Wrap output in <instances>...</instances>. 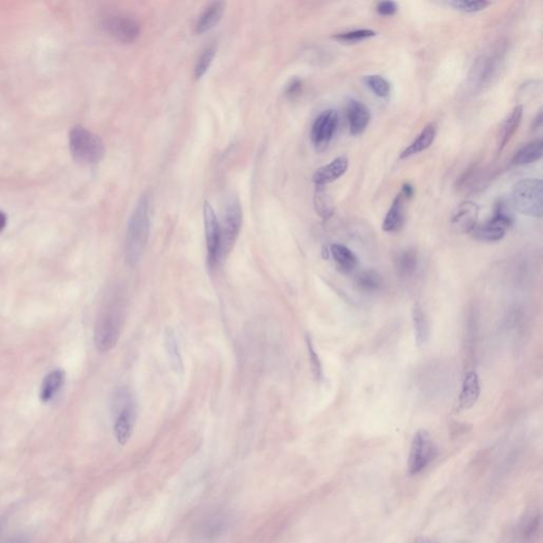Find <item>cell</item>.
<instances>
[{
	"instance_id": "cell-1",
	"label": "cell",
	"mask_w": 543,
	"mask_h": 543,
	"mask_svg": "<svg viewBox=\"0 0 543 543\" xmlns=\"http://www.w3.org/2000/svg\"><path fill=\"white\" fill-rule=\"evenodd\" d=\"M151 225V201L148 193L140 197L137 204L131 214L126 228L124 255L130 267L140 263L149 239Z\"/></svg>"
},
{
	"instance_id": "cell-2",
	"label": "cell",
	"mask_w": 543,
	"mask_h": 543,
	"mask_svg": "<svg viewBox=\"0 0 543 543\" xmlns=\"http://www.w3.org/2000/svg\"><path fill=\"white\" fill-rule=\"evenodd\" d=\"M112 416L117 441L126 445L130 441L136 421V406L130 390L118 388L113 395Z\"/></svg>"
},
{
	"instance_id": "cell-3",
	"label": "cell",
	"mask_w": 543,
	"mask_h": 543,
	"mask_svg": "<svg viewBox=\"0 0 543 543\" xmlns=\"http://www.w3.org/2000/svg\"><path fill=\"white\" fill-rule=\"evenodd\" d=\"M122 320L121 308L115 302L101 312L93 333V342L99 353H109L116 346L122 329Z\"/></svg>"
},
{
	"instance_id": "cell-4",
	"label": "cell",
	"mask_w": 543,
	"mask_h": 543,
	"mask_svg": "<svg viewBox=\"0 0 543 543\" xmlns=\"http://www.w3.org/2000/svg\"><path fill=\"white\" fill-rule=\"evenodd\" d=\"M242 225V208L239 199L234 193L226 197L221 226L220 259L228 257L237 241Z\"/></svg>"
},
{
	"instance_id": "cell-5",
	"label": "cell",
	"mask_w": 543,
	"mask_h": 543,
	"mask_svg": "<svg viewBox=\"0 0 543 543\" xmlns=\"http://www.w3.org/2000/svg\"><path fill=\"white\" fill-rule=\"evenodd\" d=\"M542 181L527 179L513 188V205L518 212L533 218H541L543 212Z\"/></svg>"
},
{
	"instance_id": "cell-6",
	"label": "cell",
	"mask_w": 543,
	"mask_h": 543,
	"mask_svg": "<svg viewBox=\"0 0 543 543\" xmlns=\"http://www.w3.org/2000/svg\"><path fill=\"white\" fill-rule=\"evenodd\" d=\"M69 146L72 155L82 163H98L104 155V146L100 137L82 126L70 131Z\"/></svg>"
},
{
	"instance_id": "cell-7",
	"label": "cell",
	"mask_w": 543,
	"mask_h": 543,
	"mask_svg": "<svg viewBox=\"0 0 543 543\" xmlns=\"http://www.w3.org/2000/svg\"><path fill=\"white\" fill-rule=\"evenodd\" d=\"M435 447L427 430H418L412 441L409 458V472L411 476L421 474L434 458Z\"/></svg>"
},
{
	"instance_id": "cell-8",
	"label": "cell",
	"mask_w": 543,
	"mask_h": 543,
	"mask_svg": "<svg viewBox=\"0 0 543 543\" xmlns=\"http://www.w3.org/2000/svg\"><path fill=\"white\" fill-rule=\"evenodd\" d=\"M339 126V115L335 109H326L318 115L312 124L310 137L318 151H324L335 137Z\"/></svg>"
},
{
	"instance_id": "cell-9",
	"label": "cell",
	"mask_w": 543,
	"mask_h": 543,
	"mask_svg": "<svg viewBox=\"0 0 543 543\" xmlns=\"http://www.w3.org/2000/svg\"><path fill=\"white\" fill-rule=\"evenodd\" d=\"M204 226L208 263L214 267L221 261V226L214 208L208 202L204 204Z\"/></svg>"
},
{
	"instance_id": "cell-10",
	"label": "cell",
	"mask_w": 543,
	"mask_h": 543,
	"mask_svg": "<svg viewBox=\"0 0 543 543\" xmlns=\"http://www.w3.org/2000/svg\"><path fill=\"white\" fill-rule=\"evenodd\" d=\"M105 31L123 44H132L140 34L137 21L123 15H111L103 23Z\"/></svg>"
},
{
	"instance_id": "cell-11",
	"label": "cell",
	"mask_w": 543,
	"mask_h": 543,
	"mask_svg": "<svg viewBox=\"0 0 543 543\" xmlns=\"http://www.w3.org/2000/svg\"><path fill=\"white\" fill-rule=\"evenodd\" d=\"M497 67L498 63L495 58L482 56L476 58L468 76L469 86L472 91H482L485 86L489 85L497 72Z\"/></svg>"
},
{
	"instance_id": "cell-12",
	"label": "cell",
	"mask_w": 543,
	"mask_h": 543,
	"mask_svg": "<svg viewBox=\"0 0 543 543\" xmlns=\"http://www.w3.org/2000/svg\"><path fill=\"white\" fill-rule=\"evenodd\" d=\"M480 207L474 202H463L455 208L451 223L458 232L472 234L478 225Z\"/></svg>"
},
{
	"instance_id": "cell-13",
	"label": "cell",
	"mask_w": 543,
	"mask_h": 543,
	"mask_svg": "<svg viewBox=\"0 0 543 543\" xmlns=\"http://www.w3.org/2000/svg\"><path fill=\"white\" fill-rule=\"evenodd\" d=\"M230 527V516L224 511H214L208 513L201 523V536L212 540L226 533Z\"/></svg>"
},
{
	"instance_id": "cell-14",
	"label": "cell",
	"mask_w": 543,
	"mask_h": 543,
	"mask_svg": "<svg viewBox=\"0 0 543 543\" xmlns=\"http://www.w3.org/2000/svg\"><path fill=\"white\" fill-rule=\"evenodd\" d=\"M348 169V158L340 156L328 165L320 167L313 175V183L316 186H324L339 179Z\"/></svg>"
},
{
	"instance_id": "cell-15",
	"label": "cell",
	"mask_w": 543,
	"mask_h": 543,
	"mask_svg": "<svg viewBox=\"0 0 543 543\" xmlns=\"http://www.w3.org/2000/svg\"><path fill=\"white\" fill-rule=\"evenodd\" d=\"M347 120L349 131L353 136L362 134L370 121V112L368 107L357 100H349L347 105Z\"/></svg>"
},
{
	"instance_id": "cell-16",
	"label": "cell",
	"mask_w": 543,
	"mask_h": 543,
	"mask_svg": "<svg viewBox=\"0 0 543 543\" xmlns=\"http://www.w3.org/2000/svg\"><path fill=\"white\" fill-rule=\"evenodd\" d=\"M66 374L63 369H54L43 379L40 388V400L47 404L54 401L65 384Z\"/></svg>"
},
{
	"instance_id": "cell-17",
	"label": "cell",
	"mask_w": 543,
	"mask_h": 543,
	"mask_svg": "<svg viewBox=\"0 0 543 543\" xmlns=\"http://www.w3.org/2000/svg\"><path fill=\"white\" fill-rule=\"evenodd\" d=\"M480 395V378L476 372H468L463 381L462 390L458 398L461 410H468L478 402Z\"/></svg>"
},
{
	"instance_id": "cell-18",
	"label": "cell",
	"mask_w": 543,
	"mask_h": 543,
	"mask_svg": "<svg viewBox=\"0 0 543 543\" xmlns=\"http://www.w3.org/2000/svg\"><path fill=\"white\" fill-rule=\"evenodd\" d=\"M522 117L523 107L517 105L511 114L509 115V118L504 121L501 129H500L499 135H498V153H501L504 148L511 142V138L515 136L516 133L519 130L521 122H522Z\"/></svg>"
},
{
	"instance_id": "cell-19",
	"label": "cell",
	"mask_w": 543,
	"mask_h": 543,
	"mask_svg": "<svg viewBox=\"0 0 543 543\" xmlns=\"http://www.w3.org/2000/svg\"><path fill=\"white\" fill-rule=\"evenodd\" d=\"M330 254L337 269L344 274H351L359 265V259L349 247L344 244L335 243L330 246Z\"/></svg>"
},
{
	"instance_id": "cell-20",
	"label": "cell",
	"mask_w": 543,
	"mask_h": 543,
	"mask_svg": "<svg viewBox=\"0 0 543 543\" xmlns=\"http://www.w3.org/2000/svg\"><path fill=\"white\" fill-rule=\"evenodd\" d=\"M412 322H413L414 335L418 346L427 345L430 339V323L427 313L419 302H415L412 309Z\"/></svg>"
},
{
	"instance_id": "cell-21",
	"label": "cell",
	"mask_w": 543,
	"mask_h": 543,
	"mask_svg": "<svg viewBox=\"0 0 543 543\" xmlns=\"http://www.w3.org/2000/svg\"><path fill=\"white\" fill-rule=\"evenodd\" d=\"M224 10H225V3H224L214 1V3H210L197 19V25H195L197 33L202 34V33L212 30L223 16Z\"/></svg>"
},
{
	"instance_id": "cell-22",
	"label": "cell",
	"mask_w": 543,
	"mask_h": 543,
	"mask_svg": "<svg viewBox=\"0 0 543 543\" xmlns=\"http://www.w3.org/2000/svg\"><path fill=\"white\" fill-rule=\"evenodd\" d=\"M404 220V197L399 193L392 201L384 218L382 230L386 232H395L401 228Z\"/></svg>"
},
{
	"instance_id": "cell-23",
	"label": "cell",
	"mask_w": 543,
	"mask_h": 543,
	"mask_svg": "<svg viewBox=\"0 0 543 543\" xmlns=\"http://www.w3.org/2000/svg\"><path fill=\"white\" fill-rule=\"evenodd\" d=\"M435 137H436V128L434 124H428L421 134L410 144L403 152H402L400 158L406 159V158L411 157L415 154L421 153V152L425 151L428 148L431 146V144L434 142Z\"/></svg>"
},
{
	"instance_id": "cell-24",
	"label": "cell",
	"mask_w": 543,
	"mask_h": 543,
	"mask_svg": "<svg viewBox=\"0 0 543 543\" xmlns=\"http://www.w3.org/2000/svg\"><path fill=\"white\" fill-rule=\"evenodd\" d=\"M543 142L542 140H535L522 146L511 160L516 166H525L536 163L542 157Z\"/></svg>"
},
{
	"instance_id": "cell-25",
	"label": "cell",
	"mask_w": 543,
	"mask_h": 543,
	"mask_svg": "<svg viewBox=\"0 0 543 543\" xmlns=\"http://www.w3.org/2000/svg\"><path fill=\"white\" fill-rule=\"evenodd\" d=\"M395 265L398 274L404 278L411 277L418 265L417 253L414 250H404L395 258Z\"/></svg>"
},
{
	"instance_id": "cell-26",
	"label": "cell",
	"mask_w": 543,
	"mask_h": 543,
	"mask_svg": "<svg viewBox=\"0 0 543 543\" xmlns=\"http://www.w3.org/2000/svg\"><path fill=\"white\" fill-rule=\"evenodd\" d=\"M472 234L476 240L491 243V242L501 241L506 234V230L488 220L482 225H476Z\"/></svg>"
},
{
	"instance_id": "cell-27",
	"label": "cell",
	"mask_w": 543,
	"mask_h": 543,
	"mask_svg": "<svg viewBox=\"0 0 543 543\" xmlns=\"http://www.w3.org/2000/svg\"><path fill=\"white\" fill-rule=\"evenodd\" d=\"M490 221L497 225L505 228L506 230L511 228L515 222V216H513V209L507 201L500 199L496 202L495 212H494V216L490 219Z\"/></svg>"
},
{
	"instance_id": "cell-28",
	"label": "cell",
	"mask_w": 543,
	"mask_h": 543,
	"mask_svg": "<svg viewBox=\"0 0 543 543\" xmlns=\"http://www.w3.org/2000/svg\"><path fill=\"white\" fill-rule=\"evenodd\" d=\"M314 206L320 218L327 220L333 214V205L324 186H316Z\"/></svg>"
},
{
	"instance_id": "cell-29",
	"label": "cell",
	"mask_w": 543,
	"mask_h": 543,
	"mask_svg": "<svg viewBox=\"0 0 543 543\" xmlns=\"http://www.w3.org/2000/svg\"><path fill=\"white\" fill-rule=\"evenodd\" d=\"M166 348H167L168 355H169L170 360H171L172 365L175 367V370L181 372L183 370V362H181V353H179L175 332L171 328H169L166 331Z\"/></svg>"
},
{
	"instance_id": "cell-30",
	"label": "cell",
	"mask_w": 543,
	"mask_h": 543,
	"mask_svg": "<svg viewBox=\"0 0 543 543\" xmlns=\"http://www.w3.org/2000/svg\"><path fill=\"white\" fill-rule=\"evenodd\" d=\"M365 84L375 95L380 98H388L390 93V83L384 77L378 75L366 76L364 78Z\"/></svg>"
},
{
	"instance_id": "cell-31",
	"label": "cell",
	"mask_w": 543,
	"mask_h": 543,
	"mask_svg": "<svg viewBox=\"0 0 543 543\" xmlns=\"http://www.w3.org/2000/svg\"><path fill=\"white\" fill-rule=\"evenodd\" d=\"M355 282L359 288L362 289L363 291H368V292L379 290L382 286V279H381L380 275L377 274L374 271H365L357 275Z\"/></svg>"
},
{
	"instance_id": "cell-32",
	"label": "cell",
	"mask_w": 543,
	"mask_h": 543,
	"mask_svg": "<svg viewBox=\"0 0 543 543\" xmlns=\"http://www.w3.org/2000/svg\"><path fill=\"white\" fill-rule=\"evenodd\" d=\"M376 36V32L369 29H360V30L349 31V32L339 33L335 35L333 38L337 42L343 44H355V43L363 42L368 38Z\"/></svg>"
},
{
	"instance_id": "cell-33",
	"label": "cell",
	"mask_w": 543,
	"mask_h": 543,
	"mask_svg": "<svg viewBox=\"0 0 543 543\" xmlns=\"http://www.w3.org/2000/svg\"><path fill=\"white\" fill-rule=\"evenodd\" d=\"M217 49L214 45L209 46L208 48L205 49L204 52L201 54L199 60H197V65H195V76L197 79H201L203 76L206 74L208 68L212 65V60L216 56Z\"/></svg>"
},
{
	"instance_id": "cell-34",
	"label": "cell",
	"mask_w": 543,
	"mask_h": 543,
	"mask_svg": "<svg viewBox=\"0 0 543 543\" xmlns=\"http://www.w3.org/2000/svg\"><path fill=\"white\" fill-rule=\"evenodd\" d=\"M307 348L309 353L310 366H311L312 374L316 381H320L323 379V367L320 363V357L314 349L313 343H312L311 337L308 335L306 339Z\"/></svg>"
},
{
	"instance_id": "cell-35",
	"label": "cell",
	"mask_w": 543,
	"mask_h": 543,
	"mask_svg": "<svg viewBox=\"0 0 543 543\" xmlns=\"http://www.w3.org/2000/svg\"><path fill=\"white\" fill-rule=\"evenodd\" d=\"M449 5L454 8L458 11L464 12V13H476V12L483 11L488 5L491 3L488 1H461V0H455V1H449Z\"/></svg>"
},
{
	"instance_id": "cell-36",
	"label": "cell",
	"mask_w": 543,
	"mask_h": 543,
	"mask_svg": "<svg viewBox=\"0 0 543 543\" xmlns=\"http://www.w3.org/2000/svg\"><path fill=\"white\" fill-rule=\"evenodd\" d=\"M397 3L394 1H382L377 5V12L381 16H392L397 12Z\"/></svg>"
},
{
	"instance_id": "cell-37",
	"label": "cell",
	"mask_w": 543,
	"mask_h": 543,
	"mask_svg": "<svg viewBox=\"0 0 543 543\" xmlns=\"http://www.w3.org/2000/svg\"><path fill=\"white\" fill-rule=\"evenodd\" d=\"M302 83L300 79H294L288 84L286 89V95L288 97H294L302 91Z\"/></svg>"
},
{
	"instance_id": "cell-38",
	"label": "cell",
	"mask_w": 543,
	"mask_h": 543,
	"mask_svg": "<svg viewBox=\"0 0 543 543\" xmlns=\"http://www.w3.org/2000/svg\"><path fill=\"white\" fill-rule=\"evenodd\" d=\"M415 193V189L412 186L411 184H404L402 186L401 195H403L404 199H411Z\"/></svg>"
},
{
	"instance_id": "cell-39",
	"label": "cell",
	"mask_w": 543,
	"mask_h": 543,
	"mask_svg": "<svg viewBox=\"0 0 543 543\" xmlns=\"http://www.w3.org/2000/svg\"><path fill=\"white\" fill-rule=\"evenodd\" d=\"M541 128H542V112L537 115L536 118H534V122H533V130L537 131Z\"/></svg>"
},
{
	"instance_id": "cell-40",
	"label": "cell",
	"mask_w": 543,
	"mask_h": 543,
	"mask_svg": "<svg viewBox=\"0 0 543 543\" xmlns=\"http://www.w3.org/2000/svg\"><path fill=\"white\" fill-rule=\"evenodd\" d=\"M8 543H28V540H27L26 537L23 536V535H19V536H15L14 538H12Z\"/></svg>"
},
{
	"instance_id": "cell-41",
	"label": "cell",
	"mask_w": 543,
	"mask_h": 543,
	"mask_svg": "<svg viewBox=\"0 0 543 543\" xmlns=\"http://www.w3.org/2000/svg\"><path fill=\"white\" fill-rule=\"evenodd\" d=\"M5 225H7V216L3 212H0V232H3Z\"/></svg>"
},
{
	"instance_id": "cell-42",
	"label": "cell",
	"mask_w": 543,
	"mask_h": 543,
	"mask_svg": "<svg viewBox=\"0 0 543 543\" xmlns=\"http://www.w3.org/2000/svg\"><path fill=\"white\" fill-rule=\"evenodd\" d=\"M3 529H5V520L0 519V541H1V537H3Z\"/></svg>"
}]
</instances>
